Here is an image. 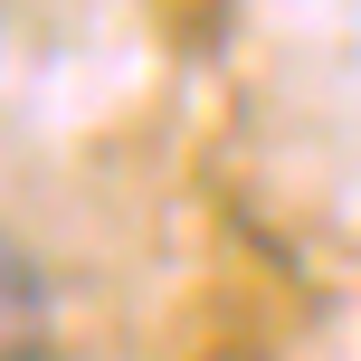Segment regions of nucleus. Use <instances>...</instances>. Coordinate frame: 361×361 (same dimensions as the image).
I'll return each mask as SVG.
<instances>
[{
  "label": "nucleus",
  "instance_id": "nucleus-1",
  "mask_svg": "<svg viewBox=\"0 0 361 361\" xmlns=\"http://www.w3.org/2000/svg\"><path fill=\"white\" fill-rule=\"evenodd\" d=\"M57 343V295H48V267L0 228V361H38Z\"/></svg>",
  "mask_w": 361,
  "mask_h": 361
}]
</instances>
